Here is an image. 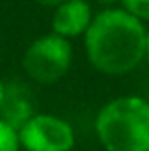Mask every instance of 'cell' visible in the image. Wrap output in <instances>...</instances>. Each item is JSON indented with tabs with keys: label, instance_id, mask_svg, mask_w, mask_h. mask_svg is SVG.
<instances>
[{
	"label": "cell",
	"instance_id": "obj_1",
	"mask_svg": "<svg viewBox=\"0 0 149 151\" xmlns=\"http://www.w3.org/2000/svg\"><path fill=\"white\" fill-rule=\"evenodd\" d=\"M86 55L106 76L133 72L147 55V29L125 8H106L88 27Z\"/></svg>",
	"mask_w": 149,
	"mask_h": 151
},
{
	"label": "cell",
	"instance_id": "obj_2",
	"mask_svg": "<svg viewBox=\"0 0 149 151\" xmlns=\"http://www.w3.org/2000/svg\"><path fill=\"white\" fill-rule=\"evenodd\" d=\"M96 135L106 151H149V102L141 96H119L96 116Z\"/></svg>",
	"mask_w": 149,
	"mask_h": 151
},
{
	"label": "cell",
	"instance_id": "obj_3",
	"mask_svg": "<svg viewBox=\"0 0 149 151\" xmlns=\"http://www.w3.org/2000/svg\"><path fill=\"white\" fill-rule=\"evenodd\" d=\"M72 65V43L55 33L35 39L25 51L23 68L37 84H55Z\"/></svg>",
	"mask_w": 149,
	"mask_h": 151
},
{
	"label": "cell",
	"instance_id": "obj_4",
	"mask_svg": "<svg viewBox=\"0 0 149 151\" xmlns=\"http://www.w3.org/2000/svg\"><path fill=\"white\" fill-rule=\"evenodd\" d=\"M25 151H72L76 135L70 123L53 114H35L19 129Z\"/></svg>",
	"mask_w": 149,
	"mask_h": 151
},
{
	"label": "cell",
	"instance_id": "obj_5",
	"mask_svg": "<svg viewBox=\"0 0 149 151\" xmlns=\"http://www.w3.org/2000/svg\"><path fill=\"white\" fill-rule=\"evenodd\" d=\"M92 19V8L86 0H66L59 6H55L51 27L55 35L70 41L74 37L86 35Z\"/></svg>",
	"mask_w": 149,
	"mask_h": 151
},
{
	"label": "cell",
	"instance_id": "obj_6",
	"mask_svg": "<svg viewBox=\"0 0 149 151\" xmlns=\"http://www.w3.org/2000/svg\"><path fill=\"white\" fill-rule=\"evenodd\" d=\"M33 116H35L33 102H31V96L27 94L25 88L19 86V84L17 86H6L4 102L0 106V119L19 131Z\"/></svg>",
	"mask_w": 149,
	"mask_h": 151
},
{
	"label": "cell",
	"instance_id": "obj_7",
	"mask_svg": "<svg viewBox=\"0 0 149 151\" xmlns=\"http://www.w3.org/2000/svg\"><path fill=\"white\" fill-rule=\"evenodd\" d=\"M0 151H21L19 131L0 119Z\"/></svg>",
	"mask_w": 149,
	"mask_h": 151
},
{
	"label": "cell",
	"instance_id": "obj_8",
	"mask_svg": "<svg viewBox=\"0 0 149 151\" xmlns=\"http://www.w3.org/2000/svg\"><path fill=\"white\" fill-rule=\"evenodd\" d=\"M121 2L125 10L131 12L135 19L149 23V0H121Z\"/></svg>",
	"mask_w": 149,
	"mask_h": 151
},
{
	"label": "cell",
	"instance_id": "obj_9",
	"mask_svg": "<svg viewBox=\"0 0 149 151\" xmlns=\"http://www.w3.org/2000/svg\"><path fill=\"white\" fill-rule=\"evenodd\" d=\"M37 4H41V6H51V8H55V6H59L61 2H66V0H35Z\"/></svg>",
	"mask_w": 149,
	"mask_h": 151
},
{
	"label": "cell",
	"instance_id": "obj_10",
	"mask_svg": "<svg viewBox=\"0 0 149 151\" xmlns=\"http://www.w3.org/2000/svg\"><path fill=\"white\" fill-rule=\"evenodd\" d=\"M4 92H6V86L0 82V106H2V102H4Z\"/></svg>",
	"mask_w": 149,
	"mask_h": 151
},
{
	"label": "cell",
	"instance_id": "obj_11",
	"mask_svg": "<svg viewBox=\"0 0 149 151\" xmlns=\"http://www.w3.org/2000/svg\"><path fill=\"white\" fill-rule=\"evenodd\" d=\"M96 2H100V4H112V2H117V0H96Z\"/></svg>",
	"mask_w": 149,
	"mask_h": 151
},
{
	"label": "cell",
	"instance_id": "obj_12",
	"mask_svg": "<svg viewBox=\"0 0 149 151\" xmlns=\"http://www.w3.org/2000/svg\"><path fill=\"white\" fill-rule=\"evenodd\" d=\"M145 57L149 59V27H147V55H145Z\"/></svg>",
	"mask_w": 149,
	"mask_h": 151
}]
</instances>
